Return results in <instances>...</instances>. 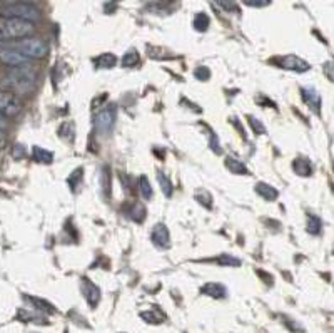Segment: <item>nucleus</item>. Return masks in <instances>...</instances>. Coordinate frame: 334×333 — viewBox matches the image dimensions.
<instances>
[{"mask_svg": "<svg viewBox=\"0 0 334 333\" xmlns=\"http://www.w3.org/2000/svg\"><path fill=\"white\" fill-rule=\"evenodd\" d=\"M35 84H37V74L30 65H27V67H12L4 81V86L10 89L9 92L14 94L32 92L35 89Z\"/></svg>", "mask_w": 334, "mask_h": 333, "instance_id": "1", "label": "nucleus"}, {"mask_svg": "<svg viewBox=\"0 0 334 333\" xmlns=\"http://www.w3.org/2000/svg\"><path fill=\"white\" fill-rule=\"evenodd\" d=\"M0 17L2 19H20L29 22H37L42 14L35 5L29 2H2L0 4Z\"/></svg>", "mask_w": 334, "mask_h": 333, "instance_id": "2", "label": "nucleus"}, {"mask_svg": "<svg viewBox=\"0 0 334 333\" xmlns=\"http://www.w3.org/2000/svg\"><path fill=\"white\" fill-rule=\"evenodd\" d=\"M35 32V23L20 19H4L0 22V44L25 39Z\"/></svg>", "mask_w": 334, "mask_h": 333, "instance_id": "3", "label": "nucleus"}, {"mask_svg": "<svg viewBox=\"0 0 334 333\" xmlns=\"http://www.w3.org/2000/svg\"><path fill=\"white\" fill-rule=\"evenodd\" d=\"M4 45H9L12 49L19 51L23 56H27L30 59H40L45 57L47 54V44L40 39H34V37H25V39H19V40H12V42H2Z\"/></svg>", "mask_w": 334, "mask_h": 333, "instance_id": "4", "label": "nucleus"}, {"mask_svg": "<svg viewBox=\"0 0 334 333\" xmlns=\"http://www.w3.org/2000/svg\"><path fill=\"white\" fill-rule=\"evenodd\" d=\"M22 111V102L17 94L9 90H0V114L5 117H15Z\"/></svg>", "mask_w": 334, "mask_h": 333, "instance_id": "5", "label": "nucleus"}, {"mask_svg": "<svg viewBox=\"0 0 334 333\" xmlns=\"http://www.w3.org/2000/svg\"><path fill=\"white\" fill-rule=\"evenodd\" d=\"M0 60H2L5 65H9V67H27V65H30V62H32L30 57L23 56L19 51L12 49V47L4 45V44H0Z\"/></svg>", "mask_w": 334, "mask_h": 333, "instance_id": "6", "label": "nucleus"}, {"mask_svg": "<svg viewBox=\"0 0 334 333\" xmlns=\"http://www.w3.org/2000/svg\"><path fill=\"white\" fill-rule=\"evenodd\" d=\"M114 121H115L114 107H107V109H104V111H100L99 114H97L95 119H94V124H95L97 131L102 132V134H106V132L112 129Z\"/></svg>", "mask_w": 334, "mask_h": 333, "instance_id": "7", "label": "nucleus"}, {"mask_svg": "<svg viewBox=\"0 0 334 333\" xmlns=\"http://www.w3.org/2000/svg\"><path fill=\"white\" fill-rule=\"evenodd\" d=\"M279 65L288 70H294V72H306L311 69V65L306 60H302L301 57L296 56H286L282 59H279Z\"/></svg>", "mask_w": 334, "mask_h": 333, "instance_id": "8", "label": "nucleus"}, {"mask_svg": "<svg viewBox=\"0 0 334 333\" xmlns=\"http://www.w3.org/2000/svg\"><path fill=\"white\" fill-rule=\"evenodd\" d=\"M150 240H152V243L157 246V248H169L171 245V238H169V229L166 225H156L152 233H150Z\"/></svg>", "mask_w": 334, "mask_h": 333, "instance_id": "9", "label": "nucleus"}, {"mask_svg": "<svg viewBox=\"0 0 334 333\" xmlns=\"http://www.w3.org/2000/svg\"><path fill=\"white\" fill-rule=\"evenodd\" d=\"M301 94H302L304 102L309 106V109H313L316 114H319L321 112V96L318 90L314 87H302Z\"/></svg>", "mask_w": 334, "mask_h": 333, "instance_id": "10", "label": "nucleus"}, {"mask_svg": "<svg viewBox=\"0 0 334 333\" xmlns=\"http://www.w3.org/2000/svg\"><path fill=\"white\" fill-rule=\"evenodd\" d=\"M82 293H84V296H86V300L89 301V305L92 306V308H94L97 303H99V300H100V292H99V288H97L92 281H89V280H82Z\"/></svg>", "mask_w": 334, "mask_h": 333, "instance_id": "11", "label": "nucleus"}, {"mask_svg": "<svg viewBox=\"0 0 334 333\" xmlns=\"http://www.w3.org/2000/svg\"><path fill=\"white\" fill-rule=\"evenodd\" d=\"M254 189H256V193L259 196H263L264 199H269V201H274V199L277 198V189H276V187L269 186L267 183H258Z\"/></svg>", "mask_w": 334, "mask_h": 333, "instance_id": "12", "label": "nucleus"}, {"mask_svg": "<svg viewBox=\"0 0 334 333\" xmlns=\"http://www.w3.org/2000/svg\"><path fill=\"white\" fill-rule=\"evenodd\" d=\"M200 292L209 295V296H214V298H224L226 293H227L226 288H224L222 284H219V283H208L205 287H202Z\"/></svg>", "mask_w": 334, "mask_h": 333, "instance_id": "13", "label": "nucleus"}, {"mask_svg": "<svg viewBox=\"0 0 334 333\" xmlns=\"http://www.w3.org/2000/svg\"><path fill=\"white\" fill-rule=\"evenodd\" d=\"M294 171L301 176H309L311 174V161L306 159V157H297L294 161Z\"/></svg>", "mask_w": 334, "mask_h": 333, "instance_id": "14", "label": "nucleus"}, {"mask_svg": "<svg viewBox=\"0 0 334 333\" xmlns=\"http://www.w3.org/2000/svg\"><path fill=\"white\" fill-rule=\"evenodd\" d=\"M34 159L35 161H39V162H44V164H50V162L54 161V156L50 151H47V149H42L39 146H35L34 148Z\"/></svg>", "mask_w": 334, "mask_h": 333, "instance_id": "15", "label": "nucleus"}, {"mask_svg": "<svg viewBox=\"0 0 334 333\" xmlns=\"http://www.w3.org/2000/svg\"><path fill=\"white\" fill-rule=\"evenodd\" d=\"M157 179H159V186H161V189L164 193V196L171 198L172 196V191H174V186H172L171 181H169V178L164 173H157Z\"/></svg>", "mask_w": 334, "mask_h": 333, "instance_id": "16", "label": "nucleus"}, {"mask_svg": "<svg viewBox=\"0 0 334 333\" xmlns=\"http://www.w3.org/2000/svg\"><path fill=\"white\" fill-rule=\"evenodd\" d=\"M82 178H84V171H82V168H77L75 171L72 173L69 178H67V184H69V187H70L72 191H75L77 184H81V183H82Z\"/></svg>", "mask_w": 334, "mask_h": 333, "instance_id": "17", "label": "nucleus"}, {"mask_svg": "<svg viewBox=\"0 0 334 333\" xmlns=\"http://www.w3.org/2000/svg\"><path fill=\"white\" fill-rule=\"evenodd\" d=\"M115 62H117V59H115V56H112V54H104V56L95 59L97 67H114Z\"/></svg>", "mask_w": 334, "mask_h": 333, "instance_id": "18", "label": "nucleus"}, {"mask_svg": "<svg viewBox=\"0 0 334 333\" xmlns=\"http://www.w3.org/2000/svg\"><path fill=\"white\" fill-rule=\"evenodd\" d=\"M209 27V17L208 14H197L196 15V19H194V29L199 30V32H204V30H208Z\"/></svg>", "mask_w": 334, "mask_h": 333, "instance_id": "19", "label": "nucleus"}, {"mask_svg": "<svg viewBox=\"0 0 334 333\" xmlns=\"http://www.w3.org/2000/svg\"><path fill=\"white\" fill-rule=\"evenodd\" d=\"M226 166H227L233 173H238V174H247L246 166L242 164L241 161L234 159V157H229V159H226Z\"/></svg>", "mask_w": 334, "mask_h": 333, "instance_id": "20", "label": "nucleus"}, {"mask_svg": "<svg viewBox=\"0 0 334 333\" xmlns=\"http://www.w3.org/2000/svg\"><path fill=\"white\" fill-rule=\"evenodd\" d=\"M139 189H141V195L144 199H150L152 198V187H150L149 184V181L145 176H142L141 179H139Z\"/></svg>", "mask_w": 334, "mask_h": 333, "instance_id": "21", "label": "nucleus"}, {"mask_svg": "<svg viewBox=\"0 0 334 333\" xmlns=\"http://www.w3.org/2000/svg\"><path fill=\"white\" fill-rule=\"evenodd\" d=\"M32 303L35 305V308H37L39 312H42V313H54L56 312V308H54L52 305H48L47 301H44V300H40V298H29Z\"/></svg>", "mask_w": 334, "mask_h": 333, "instance_id": "22", "label": "nucleus"}, {"mask_svg": "<svg viewBox=\"0 0 334 333\" xmlns=\"http://www.w3.org/2000/svg\"><path fill=\"white\" fill-rule=\"evenodd\" d=\"M321 220L318 216H309L307 220V231L311 234H319L321 233Z\"/></svg>", "mask_w": 334, "mask_h": 333, "instance_id": "23", "label": "nucleus"}, {"mask_svg": "<svg viewBox=\"0 0 334 333\" xmlns=\"http://www.w3.org/2000/svg\"><path fill=\"white\" fill-rule=\"evenodd\" d=\"M137 62H139V54L136 51H129L122 57V65H124V67H134V65H136Z\"/></svg>", "mask_w": 334, "mask_h": 333, "instance_id": "24", "label": "nucleus"}, {"mask_svg": "<svg viewBox=\"0 0 334 333\" xmlns=\"http://www.w3.org/2000/svg\"><path fill=\"white\" fill-rule=\"evenodd\" d=\"M144 218H145V208H144V204H136L132 208V220H136L137 223H141L144 221Z\"/></svg>", "mask_w": 334, "mask_h": 333, "instance_id": "25", "label": "nucleus"}, {"mask_svg": "<svg viewBox=\"0 0 334 333\" xmlns=\"http://www.w3.org/2000/svg\"><path fill=\"white\" fill-rule=\"evenodd\" d=\"M214 2L219 5L221 9L227 10V12H236V10H238V2H236V0H214Z\"/></svg>", "mask_w": 334, "mask_h": 333, "instance_id": "26", "label": "nucleus"}, {"mask_svg": "<svg viewBox=\"0 0 334 333\" xmlns=\"http://www.w3.org/2000/svg\"><path fill=\"white\" fill-rule=\"evenodd\" d=\"M247 119H249V123H251V126L254 128V132H258V134H264V132H266L264 131V126L261 124L258 119H254L252 116H249Z\"/></svg>", "mask_w": 334, "mask_h": 333, "instance_id": "27", "label": "nucleus"}, {"mask_svg": "<svg viewBox=\"0 0 334 333\" xmlns=\"http://www.w3.org/2000/svg\"><path fill=\"white\" fill-rule=\"evenodd\" d=\"M247 5L251 7H266V5L271 4V0H246Z\"/></svg>", "mask_w": 334, "mask_h": 333, "instance_id": "28", "label": "nucleus"}, {"mask_svg": "<svg viewBox=\"0 0 334 333\" xmlns=\"http://www.w3.org/2000/svg\"><path fill=\"white\" fill-rule=\"evenodd\" d=\"M209 74H211V72H209L208 67H199V69L196 70V77H197V79H204V81H208Z\"/></svg>", "mask_w": 334, "mask_h": 333, "instance_id": "29", "label": "nucleus"}, {"mask_svg": "<svg viewBox=\"0 0 334 333\" xmlns=\"http://www.w3.org/2000/svg\"><path fill=\"white\" fill-rule=\"evenodd\" d=\"M5 128H7V117L0 114V131H4Z\"/></svg>", "mask_w": 334, "mask_h": 333, "instance_id": "30", "label": "nucleus"}, {"mask_svg": "<svg viewBox=\"0 0 334 333\" xmlns=\"http://www.w3.org/2000/svg\"><path fill=\"white\" fill-rule=\"evenodd\" d=\"M5 144V137H4V134H2V131H0V148H2Z\"/></svg>", "mask_w": 334, "mask_h": 333, "instance_id": "31", "label": "nucleus"}]
</instances>
